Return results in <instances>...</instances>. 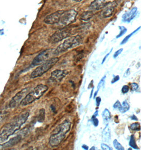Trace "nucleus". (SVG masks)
<instances>
[{"mask_svg":"<svg viewBox=\"0 0 141 150\" xmlns=\"http://www.w3.org/2000/svg\"><path fill=\"white\" fill-rule=\"evenodd\" d=\"M29 116V112H24L15 117L12 121L4 125L0 130V143L3 142L21 128Z\"/></svg>","mask_w":141,"mask_h":150,"instance_id":"f257e3e1","label":"nucleus"},{"mask_svg":"<svg viewBox=\"0 0 141 150\" xmlns=\"http://www.w3.org/2000/svg\"><path fill=\"white\" fill-rule=\"evenodd\" d=\"M71 122L65 120L57 128V132L52 134L50 137L49 143L52 148L57 147L60 145L65 137L66 135L70 131Z\"/></svg>","mask_w":141,"mask_h":150,"instance_id":"f03ea898","label":"nucleus"},{"mask_svg":"<svg viewBox=\"0 0 141 150\" xmlns=\"http://www.w3.org/2000/svg\"><path fill=\"white\" fill-rule=\"evenodd\" d=\"M48 86L44 84H39L32 91L26 94L21 102V105L26 106L33 102L39 99L48 90Z\"/></svg>","mask_w":141,"mask_h":150,"instance_id":"7ed1b4c3","label":"nucleus"},{"mask_svg":"<svg viewBox=\"0 0 141 150\" xmlns=\"http://www.w3.org/2000/svg\"><path fill=\"white\" fill-rule=\"evenodd\" d=\"M82 42V37L79 35L68 38L55 50L54 54L55 55L60 54V53L66 52L69 49L78 47L81 44Z\"/></svg>","mask_w":141,"mask_h":150,"instance_id":"20e7f679","label":"nucleus"},{"mask_svg":"<svg viewBox=\"0 0 141 150\" xmlns=\"http://www.w3.org/2000/svg\"><path fill=\"white\" fill-rule=\"evenodd\" d=\"M59 58L57 57H53L50 59L49 60H47L46 62L40 65L39 67H37L31 73V78L34 79L41 76L47 71L50 70L59 61Z\"/></svg>","mask_w":141,"mask_h":150,"instance_id":"39448f33","label":"nucleus"},{"mask_svg":"<svg viewBox=\"0 0 141 150\" xmlns=\"http://www.w3.org/2000/svg\"><path fill=\"white\" fill-rule=\"evenodd\" d=\"M78 12L74 9L63 11L60 16L59 23L57 24L61 28H65L66 26L70 25L75 22Z\"/></svg>","mask_w":141,"mask_h":150,"instance_id":"423d86ee","label":"nucleus"},{"mask_svg":"<svg viewBox=\"0 0 141 150\" xmlns=\"http://www.w3.org/2000/svg\"><path fill=\"white\" fill-rule=\"evenodd\" d=\"M54 51L55 50L53 49H49L43 51L35 57L32 61V64L36 67L46 62L47 60H49L50 59L53 57H52L53 55H55Z\"/></svg>","mask_w":141,"mask_h":150,"instance_id":"0eeeda50","label":"nucleus"},{"mask_svg":"<svg viewBox=\"0 0 141 150\" xmlns=\"http://www.w3.org/2000/svg\"><path fill=\"white\" fill-rule=\"evenodd\" d=\"M71 30L70 29L65 28H61L50 37V42L53 44L57 43L70 36L71 34Z\"/></svg>","mask_w":141,"mask_h":150,"instance_id":"6e6552de","label":"nucleus"},{"mask_svg":"<svg viewBox=\"0 0 141 150\" xmlns=\"http://www.w3.org/2000/svg\"><path fill=\"white\" fill-rule=\"evenodd\" d=\"M29 88H25L20 91L17 93L16 96L12 98L10 102L9 105L11 108H15L20 105L24 98L26 96V94L29 93Z\"/></svg>","mask_w":141,"mask_h":150,"instance_id":"1a4fd4ad","label":"nucleus"},{"mask_svg":"<svg viewBox=\"0 0 141 150\" xmlns=\"http://www.w3.org/2000/svg\"><path fill=\"white\" fill-rule=\"evenodd\" d=\"M63 10L58 11L50 14L45 18L43 22L49 25H57L60 20V16H61Z\"/></svg>","mask_w":141,"mask_h":150,"instance_id":"9d476101","label":"nucleus"},{"mask_svg":"<svg viewBox=\"0 0 141 150\" xmlns=\"http://www.w3.org/2000/svg\"><path fill=\"white\" fill-rule=\"evenodd\" d=\"M66 70H56L51 73L49 81L52 83H59L68 74Z\"/></svg>","mask_w":141,"mask_h":150,"instance_id":"9b49d317","label":"nucleus"},{"mask_svg":"<svg viewBox=\"0 0 141 150\" xmlns=\"http://www.w3.org/2000/svg\"><path fill=\"white\" fill-rule=\"evenodd\" d=\"M116 6V3L115 2H109L107 5L103 8L102 16L104 18H109L113 15Z\"/></svg>","mask_w":141,"mask_h":150,"instance_id":"f8f14e48","label":"nucleus"},{"mask_svg":"<svg viewBox=\"0 0 141 150\" xmlns=\"http://www.w3.org/2000/svg\"><path fill=\"white\" fill-rule=\"evenodd\" d=\"M108 3L107 0H94L89 5V10L94 11L102 10Z\"/></svg>","mask_w":141,"mask_h":150,"instance_id":"ddd939ff","label":"nucleus"},{"mask_svg":"<svg viewBox=\"0 0 141 150\" xmlns=\"http://www.w3.org/2000/svg\"><path fill=\"white\" fill-rule=\"evenodd\" d=\"M21 140V136H20V135L13 137L12 139H11L8 142L0 145V150H4V149H6L8 148H11L16 144H18V143Z\"/></svg>","mask_w":141,"mask_h":150,"instance_id":"4468645a","label":"nucleus"},{"mask_svg":"<svg viewBox=\"0 0 141 150\" xmlns=\"http://www.w3.org/2000/svg\"><path fill=\"white\" fill-rule=\"evenodd\" d=\"M137 11V8L135 7L133 8L128 12H127L125 14H124L122 18L123 22H127V23L130 22L131 21H132L136 16Z\"/></svg>","mask_w":141,"mask_h":150,"instance_id":"2eb2a0df","label":"nucleus"},{"mask_svg":"<svg viewBox=\"0 0 141 150\" xmlns=\"http://www.w3.org/2000/svg\"><path fill=\"white\" fill-rule=\"evenodd\" d=\"M111 139L110 129L108 124H106V127L102 132V141L104 142H108Z\"/></svg>","mask_w":141,"mask_h":150,"instance_id":"dca6fc26","label":"nucleus"},{"mask_svg":"<svg viewBox=\"0 0 141 150\" xmlns=\"http://www.w3.org/2000/svg\"><path fill=\"white\" fill-rule=\"evenodd\" d=\"M94 16V13L92 11H87L84 12L80 16V20L85 22L89 21Z\"/></svg>","mask_w":141,"mask_h":150,"instance_id":"f3484780","label":"nucleus"},{"mask_svg":"<svg viewBox=\"0 0 141 150\" xmlns=\"http://www.w3.org/2000/svg\"><path fill=\"white\" fill-rule=\"evenodd\" d=\"M102 117L103 119L104 120V121L108 124V122L110 121V118H111V114L109 110L108 109H105L104 111L102 113Z\"/></svg>","mask_w":141,"mask_h":150,"instance_id":"a211bd4d","label":"nucleus"},{"mask_svg":"<svg viewBox=\"0 0 141 150\" xmlns=\"http://www.w3.org/2000/svg\"><path fill=\"white\" fill-rule=\"evenodd\" d=\"M106 76L104 75L103 78H102V79L99 81V83L98 84V86H97V91L95 92L94 94V98L95 99V98L96 97L97 95L98 94V92L99 91V90L100 88H103L104 86L105 83V80H106Z\"/></svg>","mask_w":141,"mask_h":150,"instance_id":"6ab92c4d","label":"nucleus"},{"mask_svg":"<svg viewBox=\"0 0 141 150\" xmlns=\"http://www.w3.org/2000/svg\"><path fill=\"white\" fill-rule=\"evenodd\" d=\"M130 109V104L126 100H125V101H123L120 109H119V111H120V113H124L128 111Z\"/></svg>","mask_w":141,"mask_h":150,"instance_id":"aec40b11","label":"nucleus"},{"mask_svg":"<svg viewBox=\"0 0 141 150\" xmlns=\"http://www.w3.org/2000/svg\"><path fill=\"white\" fill-rule=\"evenodd\" d=\"M129 145L132 149L133 148L135 150H139V148H138V146L137 145L135 138V137H134V135H132L131 137H130V141H129Z\"/></svg>","mask_w":141,"mask_h":150,"instance_id":"412c9836","label":"nucleus"},{"mask_svg":"<svg viewBox=\"0 0 141 150\" xmlns=\"http://www.w3.org/2000/svg\"><path fill=\"white\" fill-rule=\"evenodd\" d=\"M140 28H141V26H139V28H138V29H136L135 31H133V32H132L131 34H128V35H127V36H126L125 38L123 39V41H122V42L120 43V45H123V44H125L128 41V40L130 39V38H131V36H132L137 31H139Z\"/></svg>","mask_w":141,"mask_h":150,"instance_id":"4be33fe9","label":"nucleus"},{"mask_svg":"<svg viewBox=\"0 0 141 150\" xmlns=\"http://www.w3.org/2000/svg\"><path fill=\"white\" fill-rule=\"evenodd\" d=\"M45 110L44 109H40L39 111V114L38 117V121L42 123L45 121Z\"/></svg>","mask_w":141,"mask_h":150,"instance_id":"5701e85b","label":"nucleus"},{"mask_svg":"<svg viewBox=\"0 0 141 150\" xmlns=\"http://www.w3.org/2000/svg\"><path fill=\"white\" fill-rule=\"evenodd\" d=\"M130 129L134 131H140L141 129V125L140 123L139 122H136V123H134L131 124V125L130 126Z\"/></svg>","mask_w":141,"mask_h":150,"instance_id":"b1692460","label":"nucleus"},{"mask_svg":"<svg viewBox=\"0 0 141 150\" xmlns=\"http://www.w3.org/2000/svg\"><path fill=\"white\" fill-rule=\"evenodd\" d=\"M113 145L115 149L118 150H124L125 149L123 147L122 145L120 144V143L118 142V140L116 139L113 141Z\"/></svg>","mask_w":141,"mask_h":150,"instance_id":"393cba45","label":"nucleus"},{"mask_svg":"<svg viewBox=\"0 0 141 150\" xmlns=\"http://www.w3.org/2000/svg\"><path fill=\"white\" fill-rule=\"evenodd\" d=\"M119 28L120 29V32L116 36V39H118V38H120V37H122V36L124 35L126 33V32L127 31V29L126 28L125 26H119Z\"/></svg>","mask_w":141,"mask_h":150,"instance_id":"a878e982","label":"nucleus"},{"mask_svg":"<svg viewBox=\"0 0 141 150\" xmlns=\"http://www.w3.org/2000/svg\"><path fill=\"white\" fill-rule=\"evenodd\" d=\"M96 117L94 116V115H93L92 119H91V120H92V122L94 124V126L96 127H98V125L99 124V121H98V120L97 119Z\"/></svg>","mask_w":141,"mask_h":150,"instance_id":"bb28decb","label":"nucleus"},{"mask_svg":"<svg viewBox=\"0 0 141 150\" xmlns=\"http://www.w3.org/2000/svg\"><path fill=\"white\" fill-rule=\"evenodd\" d=\"M131 85L132 91H136L139 88V86L137 83H132Z\"/></svg>","mask_w":141,"mask_h":150,"instance_id":"cd10ccee","label":"nucleus"},{"mask_svg":"<svg viewBox=\"0 0 141 150\" xmlns=\"http://www.w3.org/2000/svg\"><path fill=\"white\" fill-rule=\"evenodd\" d=\"M123 49H120L118 50V51H116V52L114 53V54L113 55V57L114 59H116L119 56V55L121 54V53L123 52Z\"/></svg>","mask_w":141,"mask_h":150,"instance_id":"c85d7f7f","label":"nucleus"},{"mask_svg":"<svg viewBox=\"0 0 141 150\" xmlns=\"http://www.w3.org/2000/svg\"><path fill=\"white\" fill-rule=\"evenodd\" d=\"M101 148L102 150H112L113 149L110 147L108 145L105 144V143H102L101 144Z\"/></svg>","mask_w":141,"mask_h":150,"instance_id":"c756f323","label":"nucleus"},{"mask_svg":"<svg viewBox=\"0 0 141 150\" xmlns=\"http://www.w3.org/2000/svg\"><path fill=\"white\" fill-rule=\"evenodd\" d=\"M121 105H122V104L120 103V102L118 100L113 105V108L114 109H118L119 110L120 109Z\"/></svg>","mask_w":141,"mask_h":150,"instance_id":"7c9ffc66","label":"nucleus"},{"mask_svg":"<svg viewBox=\"0 0 141 150\" xmlns=\"http://www.w3.org/2000/svg\"><path fill=\"white\" fill-rule=\"evenodd\" d=\"M130 90V88L128 86L125 85V86H123V88H122V92L123 94H125L128 92V91Z\"/></svg>","mask_w":141,"mask_h":150,"instance_id":"2f4dec72","label":"nucleus"},{"mask_svg":"<svg viewBox=\"0 0 141 150\" xmlns=\"http://www.w3.org/2000/svg\"><path fill=\"white\" fill-rule=\"evenodd\" d=\"M120 76L119 75H113V79L111 81V83L112 84H114V83H116V82H118V81L120 80Z\"/></svg>","mask_w":141,"mask_h":150,"instance_id":"473e14b6","label":"nucleus"},{"mask_svg":"<svg viewBox=\"0 0 141 150\" xmlns=\"http://www.w3.org/2000/svg\"><path fill=\"white\" fill-rule=\"evenodd\" d=\"M96 106L97 107H99L100 105V104L101 103V98L100 96H98V97H96Z\"/></svg>","mask_w":141,"mask_h":150,"instance_id":"72a5a7b5","label":"nucleus"},{"mask_svg":"<svg viewBox=\"0 0 141 150\" xmlns=\"http://www.w3.org/2000/svg\"><path fill=\"white\" fill-rule=\"evenodd\" d=\"M130 74H131L130 69L128 68V69H127V70L126 71L125 73H124V78H127V77L129 76V75H130Z\"/></svg>","mask_w":141,"mask_h":150,"instance_id":"f704fd0d","label":"nucleus"},{"mask_svg":"<svg viewBox=\"0 0 141 150\" xmlns=\"http://www.w3.org/2000/svg\"><path fill=\"white\" fill-rule=\"evenodd\" d=\"M113 50V48H112V49H111V50L110 51V52L108 53V54H107L106 55V56L103 59V61H102V64H103L105 62V61H106V60L107 59V57H108L110 55V54L111 53V52H112Z\"/></svg>","mask_w":141,"mask_h":150,"instance_id":"c9c22d12","label":"nucleus"},{"mask_svg":"<svg viewBox=\"0 0 141 150\" xmlns=\"http://www.w3.org/2000/svg\"><path fill=\"white\" fill-rule=\"evenodd\" d=\"M130 119L131 120H134V121H139V120L137 119V117L135 115H132L131 117H130Z\"/></svg>","mask_w":141,"mask_h":150,"instance_id":"e433bc0d","label":"nucleus"},{"mask_svg":"<svg viewBox=\"0 0 141 150\" xmlns=\"http://www.w3.org/2000/svg\"><path fill=\"white\" fill-rule=\"evenodd\" d=\"M81 147H82V148H83L84 149H85V150H88L89 149L88 146L87 145H86V144H83V145L81 146Z\"/></svg>","mask_w":141,"mask_h":150,"instance_id":"4c0bfd02","label":"nucleus"},{"mask_svg":"<svg viewBox=\"0 0 141 150\" xmlns=\"http://www.w3.org/2000/svg\"><path fill=\"white\" fill-rule=\"evenodd\" d=\"M94 87H93L92 88V91H91V93H90V98H92V96H93V92H94Z\"/></svg>","mask_w":141,"mask_h":150,"instance_id":"58836bf2","label":"nucleus"},{"mask_svg":"<svg viewBox=\"0 0 141 150\" xmlns=\"http://www.w3.org/2000/svg\"><path fill=\"white\" fill-rule=\"evenodd\" d=\"M98 110H96V112L94 113V115H94V116H95V117H97V115H98Z\"/></svg>","mask_w":141,"mask_h":150,"instance_id":"ea45409f","label":"nucleus"},{"mask_svg":"<svg viewBox=\"0 0 141 150\" xmlns=\"http://www.w3.org/2000/svg\"><path fill=\"white\" fill-rule=\"evenodd\" d=\"M73 1L77 2H81V1H83L84 0H73Z\"/></svg>","mask_w":141,"mask_h":150,"instance_id":"a19ab883","label":"nucleus"},{"mask_svg":"<svg viewBox=\"0 0 141 150\" xmlns=\"http://www.w3.org/2000/svg\"><path fill=\"white\" fill-rule=\"evenodd\" d=\"M90 150H96V148H95V146H93L92 148H90Z\"/></svg>","mask_w":141,"mask_h":150,"instance_id":"79ce46f5","label":"nucleus"},{"mask_svg":"<svg viewBox=\"0 0 141 150\" xmlns=\"http://www.w3.org/2000/svg\"><path fill=\"white\" fill-rule=\"evenodd\" d=\"M128 150H132V148H129Z\"/></svg>","mask_w":141,"mask_h":150,"instance_id":"37998d69","label":"nucleus"}]
</instances>
